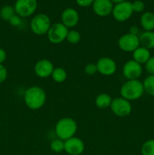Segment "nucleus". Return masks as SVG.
<instances>
[{
	"label": "nucleus",
	"mask_w": 154,
	"mask_h": 155,
	"mask_svg": "<svg viewBox=\"0 0 154 155\" xmlns=\"http://www.w3.org/2000/svg\"><path fill=\"white\" fill-rule=\"evenodd\" d=\"M112 101L113 99L109 94L101 93L96 97L95 102L98 108L106 109L108 107H110Z\"/></svg>",
	"instance_id": "19"
},
{
	"label": "nucleus",
	"mask_w": 154,
	"mask_h": 155,
	"mask_svg": "<svg viewBox=\"0 0 154 155\" xmlns=\"http://www.w3.org/2000/svg\"><path fill=\"white\" fill-rule=\"evenodd\" d=\"M131 5H132V9L134 12L140 13V12H143L145 9V4L141 0H135L131 2Z\"/></svg>",
	"instance_id": "26"
},
{
	"label": "nucleus",
	"mask_w": 154,
	"mask_h": 155,
	"mask_svg": "<svg viewBox=\"0 0 154 155\" xmlns=\"http://www.w3.org/2000/svg\"><path fill=\"white\" fill-rule=\"evenodd\" d=\"M66 40L68 42L71 44H77L80 42L81 39V35L79 32L75 30H71L68 31L67 36H66Z\"/></svg>",
	"instance_id": "25"
},
{
	"label": "nucleus",
	"mask_w": 154,
	"mask_h": 155,
	"mask_svg": "<svg viewBox=\"0 0 154 155\" xmlns=\"http://www.w3.org/2000/svg\"><path fill=\"white\" fill-rule=\"evenodd\" d=\"M77 124L72 118L63 117L59 120L55 125V133L58 139L66 141L75 136Z\"/></svg>",
	"instance_id": "3"
},
{
	"label": "nucleus",
	"mask_w": 154,
	"mask_h": 155,
	"mask_svg": "<svg viewBox=\"0 0 154 155\" xmlns=\"http://www.w3.org/2000/svg\"><path fill=\"white\" fill-rule=\"evenodd\" d=\"M144 92L151 96H154V75H149L143 82Z\"/></svg>",
	"instance_id": "21"
},
{
	"label": "nucleus",
	"mask_w": 154,
	"mask_h": 155,
	"mask_svg": "<svg viewBox=\"0 0 154 155\" xmlns=\"http://www.w3.org/2000/svg\"><path fill=\"white\" fill-rule=\"evenodd\" d=\"M85 150V143L78 137L70 138L64 141V151L69 155H80Z\"/></svg>",
	"instance_id": "12"
},
{
	"label": "nucleus",
	"mask_w": 154,
	"mask_h": 155,
	"mask_svg": "<svg viewBox=\"0 0 154 155\" xmlns=\"http://www.w3.org/2000/svg\"><path fill=\"white\" fill-rule=\"evenodd\" d=\"M143 72L141 64L134 60H129L124 64L122 74L128 80H138Z\"/></svg>",
	"instance_id": "10"
},
{
	"label": "nucleus",
	"mask_w": 154,
	"mask_h": 155,
	"mask_svg": "<svg viewBox=\"0 0 154 155\" xmlns=\"http://www.w3.org/2000/svg\"><path fill=\"white\" fill-rule=\"evenodd\" d=\"M51 151L55 153H60L64 151V141L60 139H55L51 141L50 144Z\"/></svg>",
	"instance_id": "24"
},
{
	"label": "nucleus",
	"mask_w": 154,
	"mask_h": 155,
	"mask_svg": "<svg viewBox=\"0 0 154 155\" xmlns=\"http://www.w3.org/2000/svg\"><path fill=\"white\" fill-rule=\"evenodd\" d=\"M140 46L147 49L154 48V31H144L139 36Z\"/></svg>",
	"instance_id": "18"
},
{
	"label": "nucleus",
	"mask_w": 154,
	"mask_h": 155,
	"mask_svg": "<svg viewBox=\"0 0 154 155\" xmlns=\"http://www.w3.org/2000/svg\"><path fill=\"white\" fill-rule=\"evenodd\" d=\"M110 107L112 112L116 116L119 117H125L128 116L132 110L131 102L122 97L113 99Z\"/></svg>",
	"instance_id": "8"
},
{
	"label": "nucleus",
	"mask_w": 154,
	"mask_h": 155,
	"mask_svg": "<svg viewBox=\"0 0 154 155\" xmlns=\"http://www.w3.org/2000/svg\"><path fill=\"white\" fill-rule=\"evenodd\" d=\"M37 6V0H17L14 8L18 16L28 18L35 13Z\"/></svg>",
	"instance_id": "7"
},
{
	"label": "nucleus",
	"mask_w": 154,
	"mask_h": 155,
	"mask_svg": "<svg viewBox=\"0 0 154 155\" xmlns=\"http://www.w3.org/2000/svg\"><path fill=\"white\" fill-rule=\"evenodd\" d=\"M111 1H112V2H113V3H115V4H117V3L127 1V0H111Z\"/></svg>",
	"instance_id": "34"
},
{
	"label": "nucleus",
	"mask_w": 154,
	"mask_h": 155,
	"mask_svg": "<svg viewBox=\"0 0 154 155\" xmlns=\"http://www.w3.org/2000/svg\"><path fill=\"white\" fill-rule=\"evenodd\" d=\"M6 60V52L4 49L0 48V64H2L3 62Z\"/></svg>",
	"instance_id": "32"
},
{
	"label": "nucleus",
	"mask_w": 154,
	"mask_h": 155,
	"mask_svg": "<svg viewBox=\"0 0 154 155\" xmlns=\"http://www.w3.org/2000/svg\"><path fill=\"white\" fill-rule=\"evenodd\" d=\"M69 29L62 23H55L51 24L49 30L47 33L48 39L51 43L60 44L66 39Z\"/></svg>",
	"instance_id": "6"
},
{
	"label": "nucleus",
	"mask_w": 154,
	"mask_h": 155,
	"mask_svg": "<svg viewBox=\"0 0 154 155\" xmlns=\"http://www.w3.org/2000/svg\"><path fill=\"white\" fill-rule=\"evenodd\" d=\"M46 93L42 88L34 86L28 88L24 95L26 105L31 110H39L46 101Z\"/></svg>",
	"instance_id": "1"
},
{
	"label": "nucleus",
	"mask_w": 154,
	"mask_h": 155,
	"mask_svg": "<svg viewBox=\"0 0 154 155\" xmlns=\"http://www.w3.org/2000/svg\"><path fill=\"white\" fill-rule=\"evenodd\" d=\"M144 92L143 83L139 80H127L120 89L121 97L128 101H134L143 95Z\"/></svg>",
	"instance_id": "2"
},
{
	"label": "nucleus",
	"mask_w": 154,
	"mask_h": 155,
	"mask_svg": "<svg viewBox=\"0 0 154 155\" xmlns=\"http://www.w3.org/2000/svg\"><path fill=\"white\" fill-rule=\"evenodd\" d=\"M140 23L145 31H152L154 30V14L150 12H144L140 17Z\"/></svg>",
	"instance_id": "17"
},
{
	"label": "nucleus",
	"mask_w": 154,
	"mask_h": 155,
	"mask_svg": "<svg viewBox=\"0 0 154 155\" xmlns=\"http://www.w3.org/2000/svg\"><path fill=\"white\" fill-rule=\"evenodd\" d=\"M145 68L149 75H154V57H150V58L145 64Z\"/></svg>",
	"instance_id": "28"
},
{
	"label": "nucleus",
	"mask_w": 154,
	"mask_h": 155,
	"mask_svg": "<svg viewBox=\"0 0 154 155\" xmlns=\"http://www.w3.org/2000/svg\"><path fill=\"white\" fill-rule=\"evenodd\" d=\"M15 15L14 8L11 5H5L0 10V17L4 21H9V20Z\"/></svg>",
	"instance_id": "22"
},
{
	"label": "nucleus",
	"mask_w": 154,
	"mask_h": 155,
	"mask_svg": "<svg viewBox=\"0 0 154 155\" xmlns=\"http://www.w3.org/2000/svg\"><path fill=\"white\" fill-rule=\"evenodd\" d=\"M9 23L11 24V25L14 26H19L21 24V17L18 16V15H14L10 20H9Z\"/></svg>",
	"instance_id": "31"
},
{
	"label": "nucleus",
	"mask_w": 154,
	"mask_h": 155,
	"mask_svg": "<svg viewBox=\"0 0 154 155\" xmlns=\"http://www.w3.org/2000/svg\"><path fill=\"white\" fill-rule=\"evenodd\" d=\"M51 77L54 82L57 83H63L66 80L67 74H66V71L63 68H56L53 71Z\"/></svg>",
	"instance_id": "20"
},
{
	"label": "nucleus",
	"mask_w": 154,
	"mask_h": 155,
	"mask_svg": "<svg viewBox=\"0 0 154 155\" xmlns=\"http://www.w3.org/2000/svg\"><path fill=\"white\" fill-rule=\"evenodd\" d=\"M119 48L125 52H133L140 46L139 36L128 33L120 36L118 40Z\"/></svg>",
	"instance_id": "9"
},
{
	"label": "nucleus",
	"mask_w": 154,
	"mask_h": 155,
	"mask_svg": "<svg viewBox=\"0 0 154 155\" xmlns=\"http://www.w3.org/2000/svg\"><path fill=\"white\" fill-rule=\"evenodd\" d=\"M85 73L88 75H94L98 72V69H97L96 64L94 63H89L85 65Z\"/></svg>",
	"instance_id": "27"
},
{
	"label": "nucleus",
	"mask_w": 154,
	"mask_h": 155,
	"mask_svg": "<svg viewBox=\"0 0 154 155\" xmlns=\"http://www.w3.org/2000/svg\"><path fill=\"white\" fill-rule=\"evenodd\" d=\"M113 6L111 0H95L92 4V9L98 16L107 17L112 14Z\"/></svg>",
	"instance_id": "14"
},
{
	"label": "nucleus",
	"mask_w": 154,
	"mask_h": 155,
	"mask_svg": "<svg viewBox=\"0 0 154 155\" xmlns=\"http://www.w3.org/2000/svg\"><path fill=\"white\" fill-rule=\"evenodd\" d=\"M79 21V15L75 9L67 8L63 11L61 14V23L65 27L72 28L78 24Z\"/></svg>",
	"instance_id": "15"
},
{
	"label": "nucleus",
	"mask_w": 154,
	"mask_h": 155,
	"mask_svg": "<svg viewBox=\"0 0 154 155\" xmlns=\"http://www.w3.org/2000/svg\"><path fill=\"white\" fill-rule=\"evenodd\" d=\"M98 72L104 76H111L116 73L117 66L111 58L104 57L100 58L96 64Z\"/></svg>",
	"instance_id": "11"
},
{
	"label": "nucleus",
	"mask_w": 154,
	"mask_h": 155,
	"mask_svg": "<svg viewBox=\"0 0 154 155\" xmlns=\"http://www.w3.org/2000/svg\"><path fill=\"white\" fill-rule=\"evenodd\" d=\"M8 72L5 67L2 64H0V83H3L7 78Z\"/></svg>",
	"instance_id": "30"
},
{
	"label": "nucleus",
	"mask_w": 154,
	"mask_h": 155,
	"mask_svg": "<svg viewBox=\"0 0 154 155\" xmlns=\"http://www.w3.org/2000/svg\"><path fill=\"white\" fill-rule=\"evenodd\" d=\"M54 69V64L48 59H41L38 61L34 66V72L39 78H47L51 77Z\"/></svg>",
	"instance_id": "13"
},
{
	"label": "nucleus",
	"mask_w": 154,
	"mask_h": 155,
	"mask_svg": "<svg viewBox=\"0 0 154 155\" xmlns=\"http://www.w3.org/2000/svg\"><path fill=\"white\" fill-rule=\"evenodd\" d=\"M134 12L132 9L131 2L128 1L117 3L113 6V18L119 22H124L129 19L133 15Z\"/></svg>",
	"instance_id": "5"
},
{
	"label": "nucleus",
	"mask_w": 154,
	"mask_h": 155,
	"mask_svg": "<svg viewBox=\"0 0 154 155\" xmlns=\"http://www.w3.org/2000/svg\"><path fill=\"white\" fill-rule=\"evenodd\" d=\"M139 33V28L136 26H131L129 29V33L137 36Z\"/></svg>",
	"instance_id": "33"
},
{
	"label": "nucleus",
	"mask_w": 154,
	"mask_h": 155,
	"mask_svg": "<svg viewBox=\"0 0 154 155\" xmlns=\"http://www.w3.org/2000/svg\"><path fill=\"white\" fill-rule=\"evenodd\" d=\"M150 57L149 50L142 46L138 47L137 49L133 51V60L140 64H146Z\"/></svg>",
	"instance_id": "16"
},
{
	"label": "nucleus",
	"mask_w": 154,
	"mask_h": 155,
	"mask_svg": "<svg viewBox=\"0 0 154 155\" xmlns=\"http://www.w3.org/2000/svg\"><path fill=\"white\" fill-rule=\"evenodd\" d=\"M142 155H154V139H149L141 147Z\"/></svg>",
	"instance_id": "23"
},
{
	"label": "nucleus",
	"mask_w": 154,
	"mask_h": 155,
	"mask_svg": "<svg viewBox=\"0 0 154 155\" xmlns=\"http://www.w3.org/2000/svg\"><path fill=\"white\" fill-rule=\"evenodd\" d=\"M51 26V19L45 14H37L30 21V29L32 32L38 36L46 34Z\"/></svg>",
	"instance_id": "4"
},
{
	"label": "nucleus",
	"mask_w": 154,
	"mask_h": 155,
	"mask_svg": "<svg viewBox=\"0 0 154 155\" xmlns=\"http://www.w3.org/2000/svg\"><path fill=\"white\" fill-rule=\"evenodd\" d=\"M94 1L95 0H75V2L80 7L86 8L92 5Z\"/></svg>",
	"instance_id": "29"
}]
</instances>
